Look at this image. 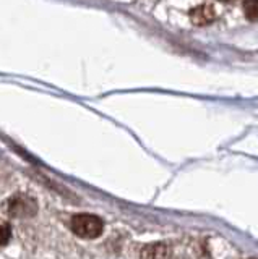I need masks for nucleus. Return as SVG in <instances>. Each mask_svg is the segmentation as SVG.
I'll return each instance as SVG.
<instances>
[{
  "mask_svg": "<svg viewBox=\"0 0 258 259\" xmlns=\"http://www.w3.org/2000/svg\"><path fill=\"white\" fill-rule=\"evenodd\" d=\"M71 232L80 238H98L102 233L104 224L99 217H96L93 214H77L71 217L70 221Z\"/></svg>",
  "mask_w": 258,
  "mask_h": 259,
  "instance_id": "f257e3e1",
  "label": "nucleus"
},
{
  "mask_svg": "<svg viewBox=\"0 0 258 259\" xmlns=\"http://www.w3.org/2000/svg\"><path fill=\"white\" fill-rule=\"evenodd\" d=\"M10 235H12V229H10L9 222H5L4 219H0V246H5L7 243H9Z\"/></svg>",
  "mask_w": 258,
  "mask_h": 259,
  "instance_id": "39448f33",
  "label": "nucleus"
},
{
  "mask_svg": "<svg viewBox=\"0 0 258 259\" xmlns=\"http://www.w3.org/2000/svg\"><path fill=\"white\" fill-rule=\"evenodd\" d=\"M216 18V12L211 5L203 4L195 7L193 10H190V21L197 26H206V24L213 23Z\"/></svg>",
  "mask_w": 258,
  "mask_h": 259,
  "instance_id": "7ed1b4c3",
  "label": "nucleus"
},
{
  "mask_svg": "<svg viewBox=\"0 0 258 259\" xmlns=\"http://www.w3.org/2000/svg\"><path fill=\"white\" fill-rule=\"evenodd\" d=\"M148 251H144L143 253V256H151V257H164V256H167L169 253H167V248L164 246V245H153V246H148L146 248Z\"/></svg>",
  "mask_w": 258,
  "mask_h": 259,
  "instance_id": "423d86ee",
  "label": "nucleus"
},
{
  "mask_svg": "<svg viewBox=\"0 0 258 259\" xmlns=\"http://www.w3.org/2000/svg\"><path fill=\"white\" fill-rule=\"evenodd\" d=\"M9 212L15 217H21V215H31L36 212V204L29 198L26 196H15L10 204H9Z\"/></svg>",
  "mask_w": 258,
  "mask_h": 259,
  "instance_id": "f03ea898",
  "label": "nucleus"
},
{
  "mask_svg": "<svg viewBox=\"0 0 258 259\" xmlns=\"http://www.w3.org/2000/svg\"><path fill=\"white\" fill-rule=\"evenodd\" d=\"M244 13L248 21H258V0H245Z\"/></svg>",
  "mask_w": 258,
  "mask_h": 259,
  "instance_id": "20e7f679",
  "label": "nucleus"
},
{
  "mask_svg": "<svg viewBox=\"0 0 258 259\" xmlns=\"http://www.w3.org/2000/svg\"><path fill=\"white\" fill-rule=\"evenodd\" d=\"M219 2H224V4H234V2H237V0H219Z\"/></svg>",
  "mask_w": 258,
  "mask_h": 259,
  "instance_id": "0eeeda50",
  "label": "nucleus"
}]
</instances>
